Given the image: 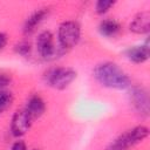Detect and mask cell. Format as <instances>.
<instances>
[{
    "label": "cell",
    "mask_w": 150,
    "mask_h": 150,
    "mask_svg": "<svg viewBox=\"0 0 150 150\" xmlns=\"http://www.w3.org/2000/svg\"><path fill=\"white\" fill-rule=\"evenodd\" d=\"M95 80L105 88L123 90L131 86V80L129 75L115 62L104 61L95 66L94 68Z\"/></svg>",
    "instance_id": "obj_1"
},
{
    "label": "cell",
    "mask_w": 150,
    "mask_h": 150,
    "mask_svg": "<svg viewBox=\"0 0 150 150\" xmlns=\"http://www.w3.org/2000/svg\"><path fill=\"white\" fill-rule=\"evenodd\" d=\"M149 136V128L146 125H136L118 137H116L107 148V150H129L130 148L142 143Z\"/></svg>",
    "instance_id": "obj_2"
},
{
    "label": "cell",
    "mask_w": 150,
    "mask_h": 150,
    "mask_svg": "<svg viewBox=\"0 0 150 150\" xmlns=\"http://www.w3.org/2000/svg\"><path fill=\"white\" fill-rule=\"evenodd\" d=\"M81 39V26L75 20H67L60 23L57 29V45L67 52L75 47Z\"/></svg>",
    "instance_id": "obj_3"
},
{
    "label": "cell",
    "mask_w": 150,
    "mask_h": 150,
    "mask_svg": "<svg viewBox=\"0 0 150 150\" xmlns=\"http://www.w3.org/2000/svg\"><path fill=\"white\" fill-rule=\"evenodd\" d=\"M77 73L70 67H54L45 73V82L57 90L68 88L76 79Z\"/></svg>",
    "instance_id": "obj_4"
},
{
    "label": "cell",
    "mask_w": 150,
    "mask_h": 150,
    "mask_svg": "<svg viewBox=\"0 0 150 150\" xmlns=\"http://www.w3.org/2000/svg\"><path fill=\"white\" fill-rule=\"evenodd\" d=\"M35 47H36L39 55L43 60H47V61L54 60L59 55L64 53L59 47V45L56 46L54 35L50 30H42L41 33H39L38 38L35 40Z\"/></svg>",
    "instance_id": "obj_5"
},
{
    "label": "cell",
    "mask_w": 150,
    "mask_h": 150,
    "mask_svg": "<svg viewBox=\"0 0 150 150\" xmlns=\"http://www.w3.org/2000/svg\"><path fill=\"white\" fill-rule=\"evenodd\" d=\"M130 104L141 117H148L150 111V98L148 90L142 86H134L129 93Z\"/></svg>",
    "instance_id": "obj_6"
},
{
    "label": "cell",
    "mask_w": 150,
    "mask_h": 150,
    "mask_svg": "<svg viewBox=\"0 0 150 150\" xmlns=\"http://www.w3.org/2000/svg\"><path fill=\"white\" fill-rule=\"evenodd\" d=\"M33 123V120L28 115V112L22 108L14 111L12 120H11V134L19 138L27 134V131L30 129Z\"/></svg>",
    "instance_id": "obj_7"
},
{
    "label": "cell",
    "mask_w": 150,
    "mask_h": 150,
    "mask_svg": "<svg viewBox=\"0 0 150 150\" xmlns=\"http://www.w3.org/2000/svg\"><path fill=\"white\" fill-rule=\"evenodd\" d=\"M48 15H49V8H47V7H42V8L34 11L26 19V21L23 23V28H22L23 34L26 36L32 35L40 27V25L48 18Z\"/></svg>",
    "instance_id": "obj_8"
},
{
    "label": "cell",
    "mask_w": 150,
    "mask_h": 150,
    "mask_svg": "<svg viewBox=\"0 0 150 150\" xmlns=\"http://www.w3.org/2000/svg\"><path fill=\"white\" fill-rule=\"evenodd\" d=\"M23 109L28 112L30 118L34 121V120L40 118L45 114V111H46V102L40 95L34 94V95H30L27 98Z\"/></svg>",
    "instance_id": "obj_9"
},
{
    "label": "cell",
    "mask_w": 150,
    "mask_h": 150,
    "mask_svg": "<svg viewBox=\"0 0 150 150\" xmlns=\"http://www.w3.org/2000/svg\"><path fill=\"white\" fill-rule=\"evenodd\" d=\"M124 55L132 63H144L149 59V41L145 40V42L142 45L129 47L124 50Z\"/></svg>",
    "instance_id": "obj_10"
},
{
    "label": "cell",
    "mask_w": 150,
    "mask_h": 150,
    "mask_svg": "<svg viewBox=\"0 0 150 150\" xmlns=\"http://www.w3.org/2000/svg\"><path fill=\"white\" fill-rule=\"evenodd\" d=\"M130 32L135 34H148L150 32V12L143 11L137 13L129 25Z\"/></svg>",
    "instance_id": "obj_11"
},
{
    "label": "cell",
    "mask_w": 150,
    "mask_h": 150,
    "mask_svg": "<svg viewBox=\"0 0 150 150\" xmlns=\"http://www.w3.org/2000/svg\"><path fill=\"white\" fill-rule=\"evenodd\" d=\"M122 30L121 23L111 18H107L101 20L98 23V33L104 38H115Z\"/></svg>",
    "instance_id": "obj_12"
},
{
    "label": "cell",
    "mask_w": 150,
    "mask_h": 150,
    "mask_svg": "<svg viewBox=\"0 0 150 150\" xmlns=\"http://www.w3.org/2000/svg\"><path fill=\"white\" fill-rule=\"evenodd\" d=\"M14 96L9 90H0V115H2L6 110L11 108L13 104Z\"/></svg>",
    "instance_id": "obj_13"
},
{
    "label": "cell",
    "mask_w": 150,
    "mask_h": 150,
    "mask_svg": "<svg viewBox=\"0 0 150 150\" xmlns=\"http://www.w3.org/2000/svg\"><path fill=\"white\" fill-rule=\"evenodd\" d=\"M14 50L16 54L23 57H28L30 56V53H32V45L28 41H20L14 46Z\"/></svg>",
    "instance_id": "obj_14"
},
{
    "label": "cell",
    "mask_w": 150,
    "mask_h": 150,
    "mask_svg": "<svg viewBox=\"0 0 150 150\" xmlns=\"http://www.w3.org/2000/svg\"><path fill=\"white\" fill-rule=\"evenodd\" d=\"M115 5V1L111 0H98L95 4V12L100 15L105 14L112 6Z\"/></svg>",
    "instance_id": "obj_15"
},
{
    "label": "cell",
    "mask_w": 150,
    "mask_h": 150,
    "mask_svg": "<svg viewBox=\"0 0 150 150\" xmlns=\"http://www.w3.org/2000/svg\"><path fill=\"white\" fill-rule=\"evenodd\" d=\"M12 83V76L7 73L0 71V90H6V88Z\"/></svg>",
    "instance_id": "obj_16"
},
{
    "label": "cell",
    "mask_w": 150,
    "mask_h": 150,
    "mask_svg": "<svg viewBox=\"0 0 150 150\" xmlns=\"http://www.w3.org/2000/svg\"><path fill=\"white\" fill-rule=\"evenodd\" d=\"M11 150H27V145H26V143H25L23 141L18 139V141H15V142L12 144Z\"/></svg>",
    "instance_id": "obj_17"
},
{
    "label": "cell",
    "mask_w": 150,
    "mask_h": 150,
    "mask_svg": "<svg viewBox=\"0 0 150 150\" xmlns=\"http://www.w3.org/2000/svg\"><path fill=\"white\" fill-rule=\"evenodd\" d=\"M7 42H8V36H7V34L0 32V52L5 49V47L7 46Z\"/></svg>",
    "instance_id": "obj_18"
},
{
    "label": "cell",
    "mask_w": 150,
    "mask_h": 150,
    "mask_svg": "<svg viewBox=\"0 0 150 150\" xmlns=\"http://www.w3.org/2000/svg\"><path fill=\"white\" fill-rule=\"evenodd\" d=\"M32 150H39V149H32Z\"/></svg>",
    "instance_id": "obj_19"
}]
</instances>
